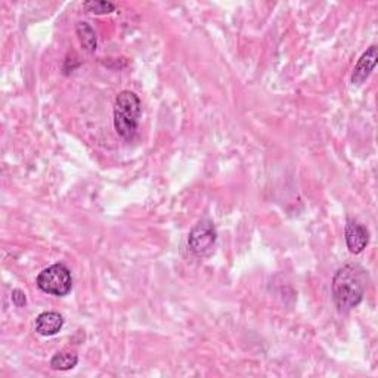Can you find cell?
<instances>
[{"label": "cell", "instance_id": "obj_8", "mask_svg": "<svg viewBox=\"0 0 378 378\" xmlns=\"http://www.w3.org/2000/svg\"><path fill=\"white\" fill-rule=\"evenodd\" d=\"M76 33L83 49L89 53L96 50V46H97L96 33L88 22H79L76 25Z\"/></svg>", "mask_w": 378, "mask_h": 378}, {"label": "cell", "instance_id": "obj_3", "mask_svg": "<svg viewBox=\"0 0 378 378\" xmlns=\"http://www.w3.org/2000/svg\"><path fill=\"white\" fill-rule=\"evenodd\" d=\"M36 284L41 291L50 294V296L64 297L73 288V278L65 264L55 263L39 274Z\"/></svg>", "mask_w": 378, "mask_h": 378}, {"label": "cell", "instance_id": "obj_5", "mask_svg": "<svg viewBox=\"0 0 378 378\" xmlns=\"http://www.w3.org/2000/svg\"><path fill=\"white\" fill-rule=\"evenodd\" d=\"M370 243V232L362 223L349 219L346 225V244L352 255H359Z\"/></svg>", "mask_w": 378, "mask_h": 378}, {"label": "cell", "instance_id": "obj_10", "mask_svg": "<svg viewBox=\"0 0 378 378\" xmlns=\"http://www.w3.org/2000/svg\"><path fill=\"white\" fill-rule=\"evenodd\" d=\"M85 11L95 13V15H107L116 11V5L111 2H105V0H89V2L83 4Z\"/></svg>", "mask_w": 378, "mask_h": 378}, {"label": "cell", "instance_id": "obj_6", "mask_svg": "<svg viewBox=\"0 0 378 378\" xmlns=\"http://www.w3.org/2000/svg\"><path fill=\"white\" fill-rule=\"evenodd\" d=\"M377 60H378V50H377V46L372 45L362 53V57L355 65L353 74H352L353 85H362V83L370 77V74L372 73V69L377 64Z\"/></svg>", "mask_w": 378, "mask_h": 378}, {"label": "cell", "instance_id": "obj_4", "mask_svg": "<svg viewBox=\"0 0 378 378\" xmlns=\"http://www.w3.org/2000/svg\"><path fill=\"white\" fill-rule=\"evenodd\" d=\"M216 240L217 232L215 228V223L208 219H203L191 229L188 236V247L192 253L203 256L213 248Z\"/></svg>", "mask_w": 378, "mask_h": 378}, {"label": "cell", "instance_id": "obj_1", "mask_svg": "<svg viewBox=\"0 0 378 378\" xmlns=\"http://www.w3.org/2000/svg\"><path fill=\"white\" fill-rule=\"evenodd\" d=\"M368 276L359 264H344L332 278V299L339 312H349L360 304L367 291Z\"/></svg>", "mask_w": 378, "mask_h": 378}, {"label": "cell", "instance_id": "obj_9", "mask_svg": "<svg viewBox=\"0 0 378 378\" xmlns=\"http://www.w3.org/2000/svg\"><path fill=\"white\" fill-rule=\"evenodd\" d=\"M79 362V358L73 352H58L50 359V368L55 371H69L73 370Z\"/></svg>", "mask_w": 378, "mask_h": 378}, {"label": "cell", "instance_id": "obj_2", "mask_svg": "<svg viewBox=\"0 0 378 378\" xmlns=\"http://www.w3.org/2000/svg\"><path fill=\"white\" fill-rule=\"evenodd\" d=\"M142 116V104L137 95L130 90H123L116 97L114 105V129L123 139H132L139 128Z\"/></svg>", "mask_w": 378, "mask_h": 378}, {"label": "cell", "instance_id": "obj_7", "mask_svg": "<svg viewBox=\"0 0 378 378\" xmlns=\"http://www.w3.org/2000/svg\"><path fill=\"white\" fill-rule=\"evenodd\" d=\"M64 327V318L58 312H43L36 318V331L45 337L57 335Z\"/></svg>", "mask_w": 378, "mask_h": 378}, {"label": "cell", "instance_id": "obj_11", "mask_svg": "<svg viewBox=\"0 0 378 378\" xmlns=\"http://www.w3.org/2000/svg\"><path fill=\"white\" fill-rule=\"evenodd\" d=\"M12 303L18 306V307H22L27 304V297H25V292L22 290H13L12 291Z\"/></svg>", "mask_w": 378, "mask_h": 378}]
</instances>
